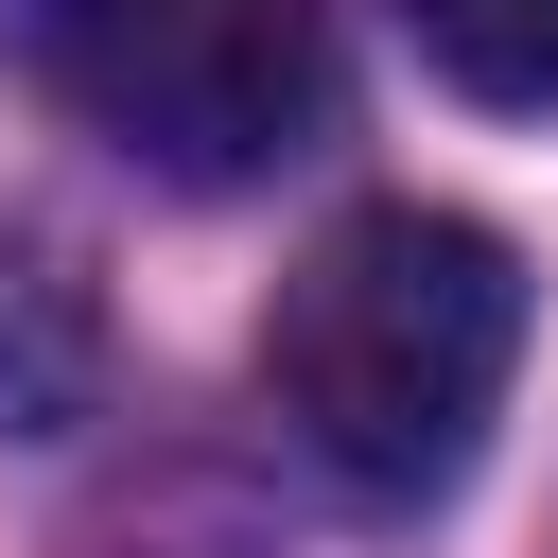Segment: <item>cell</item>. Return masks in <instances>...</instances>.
Wrapping results in <instances>:
<instances>
[{
	"label": "cell",
	"mask_w": 558,
	"mask_h": 558,
	"mask_svg": "<svg viewBox=\"0 0 558 558\" xmlns=\"http://www.w3.org/2000/svg\"><path fill=\"white\" fill-rule=\"evenodd\" d=\"M506 384H523V244L418 192L349 209L262 314V401L349 506H436L488 453Z\"/></svg>",
	"instance_id": "1"
},
{
	"label": "cell",
	"mask_w": 558,
	"mask_h": 558,
	"mask_svg": "<svg viewBox=\"0 0 558 558\" xmlns=\"http://www.w3.org/2000/svg\"><path fill=\"white\" fill-rule=\"evenodd\" d=\"M35 52L87 140H122L174 192H244L262 157L314 140L331 87V0H35Z\"/></svg>",
	"instance_id": "2"
},
{
	"label": "cell",
	"mask_w": 558,
	"mask_h": 558,
	"mask_svg": "<svg viewBox=\"0 0 558 558\" xmlns=\"http://www.w3.org/2000/svg\"><path fill=\"white\" fill-rule=\"evenodd\" d=\"M87 401H105V296H87V262L52 227L0 209V453L70 436Z\"/></svg>",
	"instance_id": "3"
},
{
	"label": "cell",
	"mask_w": 558,
	"mask_h": 558,
	"mask_svg": "<svg viewBox=\"0 0 558 558\" xmlns=\"http://www.w3.org/2000/svg\"><path fill=\"white\" fill-rule=\"evenodd\" d=\"M401 35L471 105H558V0H401Z\"/></svg>",
	"instance_id": "4"
}]
</instances>
